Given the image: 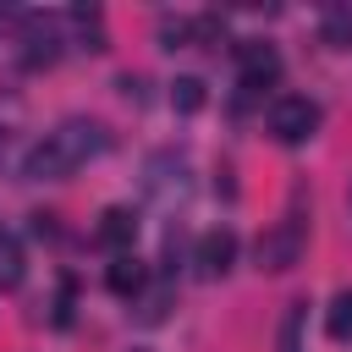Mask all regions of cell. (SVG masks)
<instances>
[{
  "label": "cell",
  "mask_w": 352,
  "mask_h": 352,
  "mask_svg": "<svg viewBox=\"0 0 352 352\" xmlns=\"http://www.w3.org/2000/svg\"><path fill=\"white\" fill-rule=\"evenodd\" d=\"M22 275H28V258H22V242H16L11 231H0V292H11V286H22Z\"/></svg>",
  "instance_id": "cell-10"
},
{
  "label": "cell",
  "mask_w": 352,
  "mask_h": 352,
  "mask_svg": "<svg viewBox=\"0 0 352 352\" xmlns=\"http://www.w3.org/2000/svg\"><path fill=\"white\" fill-rule=\"evenodd\" d=\"M204 99H209V94H204V82H198V77H176V82H170V104H176L182 116L204 110Z\"/></svg>",
  "instance_id": "cell-12"
},
{
  "label": "cell",
  "mask_w": 352,
  "mask_h": 352,
  "mask_svg": "<svg viewBox=\"0 0 352 352\" xmlns=\"http://www.w3.org/2000/svg\"><path fill=\"white\" fill-rule=\"evenodd\" d=\"M132 236H138V214L126 204H110L99 214V226H94V242L110 248V253H132Z\"/></svg>",
  "instance_id": "cell-6"
},
{
  "label": "cell",
  "mask_w": 352,
  "mask_h": 352,
  "mask_svg": "<svg viewBox=\"0 0 352 352\" xmlns=\"http://www.w3.org/2000/svg\"><path fill=\"white\" fill-rule=\"evenodd\" d=\"M302 314H308V302H292V308H286V324H280V352H297V330H302Z\"/></svg>",
  "instance_id": "cell-14"
},
{
  "label": "cell",
  "mask_w": 352,
  "mask_h": 352,
  "mask_svg": "<svg viewBox=\"0 0 352 352\" xmlns=\"http://www.w3.org/2000/svg\"><path fill=\"white\" fill-rule=\"evenodd\" d=\"M187 38H192V16H165V22H160V44H165V50H182Z\"/></svg>",
  "instance_id": "cell-13"
},
{
  "label": "cell",
  "mask_w": 352,
  "mask_h": 352,
  "mask_svg": "<svg viewBox=\"0 0 352 352\" xmlns=\"http://www.w3.org/2000/svg\"><path fill=\"white\" fill-rule=\"evenodd\" d=\"M165 302H170V286H154V292L143 297V308H138V314L154 324V319H165Z\"/></svg>",
  "instance_id": "cell-15"
},
{
  "label": "cell",
  "mask_w": 352,
  "mask_h": 352,
  "mask_svg": "<svg viewBox=\"0 0 352 352\" xmlns=\"http://www.w3.org/2000/svg\"><path fill=\"white\" fill-rule=\"evenodd\" d=\"M319 104L308 99V94H280L275 104H270V138L275 143H308L314 132H319Z\"/></svg>",
  "instance_id": "cell-3"
},
{
  "label": "cell",
  "mask_w": 352,
  "mask_h": 352,
  "mask_svg": "<svg viewBox=\"0 0 352 352\" xmlns=\"http://www.w3.org/2000/svg\"><path fill=\"white\" fill-rule=\"evenodd\" d=\"M132 352H148V346H132Z\"/></svg>",
  "instance_id": "cell-17"
},
{
  "label": "cell",
  "mask_w": 352,
  "mask_h": 352,
  "mask_svg": "<svg viewBox=\"0 0 352 352\" xmlns=\"http://www.w3.org/2000/svg\"><path fill=\"white\" fill-rule=\"evenodd\" d=\"M324 38H330V44H352V11H336V16L324 22Z\"/></svg>",
  "instance_id": "cell-16"
},
{
  "label": "cell",
  "mask_w": 352,
  "mask_h": 352,
  "mask_svg": "<svg viewBox=\"0 0 352 352\" xmlns=\"http://www.w3.org/2000/svg\"><path fill=\"white\" fill-rule=\"evenodd\" d=\"M104 126L99 121H82V116H72V121H60L55 132H44V143H33V154L22 160V176L28 182H60V176H72V170H82L94 154H104Z\"/></svg>",
  "instance_id": "cell-1"
},
{
  "label": "cell",
  "mask_w": 352,
  "mask_h": 352,
  "mask_svg": "<svg viewBox=\"0 0 352 352\" xmlns=\"http://www.w3.org/2000/svg\"><path fill=\"white\" fill-rule=\"evenodd\" d=\"M16 33H22V66H55V55H60V28H55V16L28 11V16L16 22Z\"/></svg>",
  "instance_id": "cell-5"
},
{
  "label": "cell",
  "mask_w": 352,
  "mask_h": 352,
  "mask_svg": "<svg viewBox=\"0 0 352 352\" xmlns=\"http://www.w3.org/2000/svg\"><path fill=\"white\" fill-rule=\"evenodd\" d=\"M231 264H236V231H231V226L204 231V236H198V270H204V275H226Z\"/></svg>",
  "instance_id": "cell-7"
},
{
  "label": "cell",
  "mask_w": 352,
  "mask_h": 352,
  "mask_svg": "<svg viewBox=\"0 0 352 352\" xmlns=\"http://www.w3.org/2000/svg\"><path fill=\"white\" fill-rule=\"evenodd\" d=\"M302 248H308V226L297 220V214H280L264 236H258V248H253V258H258V270H270V275H280V270H292V264H302Z\"/></svg>",
  "instance_id": "cell-2"
},
{
  "label": "cell",
  "mask_w": 352,
  "mask_h": 352,
  "mask_svg": "<svg viewBox=\"0 0 352 352\" xmlns=\"http://www.w3.org/2000/svg\"><path fill=\"white\" fill-rule=\"evenodd\" d=\"M324 330H330L336 341H346V336H352V286L330 297V314H324Z\"/></svg>",
  "instance_id": "cell-11"
},
{
  "label": "cell",
  "mask_w": 352,
  "mask_h": 352,
  "mask_svg": "<svg viewBox=\"0 0 352 352\" xmlns=\"http://www.w3.org/2000/svg\"><path fill=\"white\" fill-rule=\"evenodd\" d=\"M104 286H110L116 297H143V286H148V264L132 258V253H116L110 270H104Z\"/></svg>",
  "instance_id": "cell-8"
},
{
  "label": "cell",
  "mask_w": 352,
  "mask_h": 352,
  "mask_svg": "<svg viewBox=\"0 0 352 352\" xmlns=\"http://www.w3.org/2000/svg\"><path fill=\"white\" fill-rule=\"evenodd\" d=\"M236 77H242L248 94L275 88V77H280V55H275V44H264V38H242V44H236Z\"/></svg>",
  "instance_id": "cell-4"
},
{
  "label": "cell",
  "mask_w": 352,
  "mask_h": 352,
  "mask_svg": "<svg viewBox=\"0 0 352 352\" xmlns=\"http://www.w3.org/2000/svg\"><path fill=\"white\" fill-rule=\"evenodd\" d=\"M66 22L77 28V44H82V50H94V55H99V50H110L104 11H99V6H72V11H66Z\"/></svg>",
  "instance_id": "cell-9"
}]
</instances>
